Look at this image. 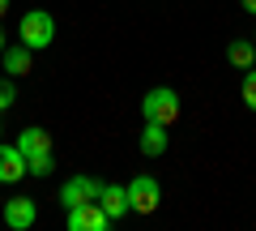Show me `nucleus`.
Segmentation results:
<instances>
[{
	"instance_id": "nucleus-2",
	"label": "nucleus",
	"mask_w": 256,
	"mask_h": 231,
	"mask_svg": "<svg viewBox=\"0 0 256 231\" xmlns=\"http://www.w3.org/2000/svg\"><path fill=\"white\" fill-rule=\"evenodd\" d=\"M141 116L154 124H175L180 120V94L171 90V86H154V90H146V99H141Z\"/></svg>"
},
{
	"instance_id": "nucleus-17",
	"label": "nucleus",
	"mask_w": 256,
	"mask_h": 231,
	"mask_svg": "<svg viewBox=\"0 0 256 231\" xmlns=\"http://www.w3.org/2000/svg\"><path fill=\"white\" fill-rule=\"evenodd\" d=\"M4 13H9V0H0V18H4Z\"/></svg>"
},
{
	"instance_id": "nucleus-3",
	"label": "nucleus",
	"mask_w": 256,
	"mask_h": 231,
	"mask_svg": "<svg viewBox=\"0 0 256 231\" xmlns=\"http://www.w3.org/2000/svg\"><path fill=\"white\" fill-rule=\"evenodd\" d=\"M158 201H162V188H158L154 176H132L128 180V205H132V214H154Z\"/></svg>"
},
{
	"instance_id": "nucleus-13",
	"label": "nucleus",
	"mask_w": 256,
	"mask_h": 231,
	"mask_svg": "<svg viewBox=\"0 0 256 231\" xmlns=\"http://www.w3.org/2000/svg\"><path fill=\"white\" fill-rule=\"evenodd\" d=\"M56 171V154L47 150V154H34V158H26V176H34V180H43V176H52Z\"/></svg>"
},
{
	"instance_id": "nucleus-19",
	"label": "nucleus",
	"mask_w": 256,
	"mask_h": 231,
	"mask_svg": "<svg viewBox=\"0 0 256 231\" xmlns=\"http://www.w3.org/2000/svg\"><path fill=\"white\" fill-rule=\"evenodd\" d=\"M252 43H256V30H252Z\"/></svg>"
},
{
	"instance_id": "nucleus-12",
	"label": "nucleus",
	"mask_w": 256,
	"mask_h": 231,
	"mask_svg": "<svg viewBox=\"0 0 256 231\" xmlns=\"http://www.w3.org/2000/svg\"><path fill=\"white\" fill-rule=\"evenodd\" d=\"M226 60H230L235 69H252V65H256V43H252V39H230Z\"/></svg>"
},
{
	"instance_id": "nucleus-16",
	"label": "nucleus",
	"mask_w": 256,
	"mask_h": 231,
	"mask_svg": "<svg viewBox=\"0 0 256 231\" xmlns=\"http://www.w3.org/2000/svg\"><path fill=\"white\" fill-rule=\"evenodd\" d=\"M239 5H244V9H248V13H256V0H239Z\"/></svg>"
},
{
	"instance_id": "nucleus-10",
	"label": "nucleus",
	"mask_w": 256,
	"mask_h": 231,
	"mask_svg": "<svg viewBox=\"0 0 256 231\" xmlns=\"http://www.w3.org/2000/svg\"><path fill=\"white\" fill-rule=\"evenodd\" d=\"M18 150H22L26 158L47 154V150H52V133H47V129H38V124H30V129H22V133H18Z\"/></svg>"
},
{
	"instance_id": "nucleus-8",
	"label": "nucleus",
	"mask_w": 256,
	"mask_h": 231,
	"mask_svg": "<svg viewBox=\"0 0 256 231\" xmlns=\"http://www.w3.org/2000/svg\"><path fill=\"white\" fill-rule=\"evenodd\" d=\"M98 205H102V214H107L111 222H116V218H124V214L132 210V205H128V184H102Z\"/></svg>"
},
{
	"instance_id": "nucleus-20",
	"label": "nucleus",
	"mask_w": 256,
	"mask_h": 231,
	"mask_svg": "<svg viewBox=\"0 0 256 231\" xmlns=\"http://www.w3.org/2000/svg\"><path fill=\"white\" fill-rule=\"evenodd\" d=\"M0 137H4V133H0Z\"/></svg>"
},
{
	"instance_id": "nucleus-18",
	"label": "nucleus",
	"mask_w": 256,
	"mask_h": 231,
	"mask_svg": "<svg viewBox=\"0 0 256 231\" xmlns=\"http://www.w3.org/2000/svg\"><path fill=\"white\" fill-rule=\"evenodd\" d=\"M4 47H9V43H4V30H0V52H4Z\"/></svg>"
},
{
	"instance_id": "nucleus-7",
	"label": "nucleus",
	"mask_w": 256,
	"mask_h": 231,
	"mask_svg": "<svg viewBox=\"0 0 256 231\" xmlns=\"http://www.w3.org/2000/svg\"><path fill=\"white\" fill-rule=\"evenodd\" d=\"M18 180H26V154L0 141V184H18Z\"/></svg>"
},
{
	"instance_id": "nucleus-11",
	"label": "nucleus",
	"mask_w": 256,
	"mask_h": 231,
	"mask_svg": "<svg viewBox=\"0 0 256 231\" xmlns=\"http://www.w3.org/2000/svg\"><path fill=\"white\" fill-rule=\"evenodd\" d=\"M166 124H154V120H146V129H141V154L146 158H158V154H166Z\"/></svg>"
},
{
	"instance_id": "nucleus-9",
	"label": "nucleus",
	"mask_w": 256,
	"mask_h": 231,
	"mask_svg": "<svg viewBox=\"0 0 256 231\" xmlns=\"http://www.w3.org/2000/svg\"><path fill=\"white\" fill-rule=\"evenodd\" d=\"M30 60H34V52H30L22 39H18L13 47L0 52V65H4V73H9V77H26V73H30Z\"/></svg>"
},
{
	"instance_id": "nucleus-15",
	"label": "nucleus",
	"mask_w": 256,
	"mask_h": 231,
	"mask_svg": "<svg viewBox=\"0 0 256 231\" xmlns=\"http://www.w3.org/2000/svg\"><path fill=\"white\" fill-rule=\"evenodd\" d=\"M13 103H18V86H13V77H0V111H9Z\"/></svg>"
},
{
	"instance_id": "nucleus-6",
	"label": "nucleus",
	"mask_w": 256,
	"mask_h": 231,
	"mask_svg": "<svg viewBox=\"0 0 256 231\" xmlns=\"http://www.w3.org/2000/svg\"><path fill=\"white\" fill-rule=\"evenodd\" d=\"M0 214H4V222H9L13 231H26V227H34V218H38V205L30 201V197H13L9 205H0Z\"/></svg>"
},
{
	"instance_id": "nucleus-1",
	"label": "nucleus",
	"mask_w": 256,
	"mask_h": 231,
	"mask_svg": "<svg viewBox=\"0 0 256 231\" xmlns=\"http://www.w3.org/2000/svg\"><path fill=\"white\" fill-rule=\"evenodd\" d=\"M18 39L30 47V52H43V47H52L56 39V18L47 9H30L26 18L18 22Z\"/></svg>"
},
{
	"instance_id": "nucleus-5",
	"label": "nucleus",
	"mask_w": 256,
	"mask_h": 231,
	"mask_svg": "<svg viewBox=\"0 0 256 231\" xmlns=\"http://www.w3.org/2000/svg\"><path fill=\"white\" fill-rule=\"evenodd\" d=\"M111 218L102 214L98 201H86V205H73L68 210V231H107Z\"/></svg>"
},
{
	"instance_id": "nucleus-14",
	"label": "nucleus",
	"mask_w": 256,
	"mask_h": 231,
	"mask_svg": "<svg viewBox=\"0 0 256 231\" xmlns=\"http://www.w3.org/2000/svg\"><path fill=\"white\" fill-rule=\"evenodd\" d=\"M239 94H244V107L256 111V65L244 69V90H239Z\"/></svg>"
},
{
	"instance_id": "nucleus-4",
	"label": "nucleus",
	"mask_w": 256,
	"mask_h": 231,
	"mask_svg": "<svg viewBox=\"0 0 256 231\" xmlns=\"http://www.w3.org/2000/svg\"><path fill=\"white\" fill-rule=\"evenodd\" d=\"M98 193H102V180H94V176H68L60 184V205H64V210H73V205L98 201Z\"/></svg>"
}]
</instances>
